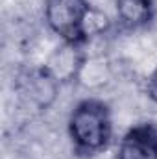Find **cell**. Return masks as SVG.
<instances>
[{"label":"cell","instance_id":"5","mask_svg":"<svg viewBox=\"0 0 157 159\" xmlns=\"http://www.w3.org/2000/svg\"><path fill=\"white\" fill-rule=\"evenodd\" d=\"M115 9L120 24L129 30L150 24L155 15L154 0H115Z\"/></svg>","mask_w":157,"mask_h":159},{"label":"cell","instance_id":"4","mask_svg":"<svg viewBox=\"0 0 157 159\" xmlns=\"http://www.w3.org/2000/svg\"><path fill=\"white\" fill-rule=\"evenodd\" d=\"M81 46H74L69 43H63L48 59L44 72L56 81H69L78 78L81 65L85 61V56L79 50Z\"/></svg>","mask_w":157,"mask_h":159},{"label":"cell","instance_id":"2","mask_svg":"<svg viewBox=\"0 0 157 159\" xmlns=\"http://www.w3.org/2000/svg\"><path fill=\"white\" fill-rule=\"evenodd\" d=\"M113 133L109 106L98 98H85L76 104L69 119V135L78 154L92 156L104 150Z\"/></svg>","mask_w":157,"mask_h":159},{"label":"cell","instance_id":"3","mask_svg":"<svg viewBox=\"0 0 157 159\" xmlns=\"http://www.w3.org/2000/svg\"><path fill=\"white\" fill-rule=\"evenodd\" d=\"M118 159H157V129L152 124L129 128L120 139Z\"/></svg>","mask_w":157,"mask_h":159},{"label":"cell","instance_id":"1","mask_svg":"<svg viewBox=\"0 0 157 159\" xmlns=\"http://www.w3.org/2000/svg\"><path fill=\"white\" fill-rule=\"evenodd\" d=\"M44 20L63 43L74 46H83L107 24L105 15L94 11L89 0H44Z\"/></svg>","mask_w":157,"mask_h":159},{"label":"cell","instance_id":"6","mask_svg":"<svg viewBox=\"0 0 157 159\" xmlns=\"http://www.w3.org/2000/svg\"><path fill=\"white\" fill-rule=\"evenodd\" d=\"M146 94L150 100H154L157 104V65L154 67V70L150 72V76L146 80Z\"/></svg>","mask_w":157,"mask_h":159}]
</instances>
